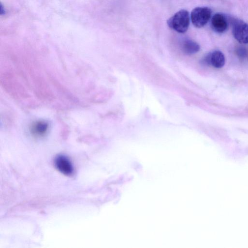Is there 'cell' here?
<instances>
[{
  "mask_svg": "<svg viewBox=\"0 0 248 248\" xmlns=\"http://www.w3.org/2000/svg\"><path fill=\"white\" fill-rule=\"evenodd\" d=\"M211 10L208 7H196L191 12V21L196 27H202L208 22L211 17Z\"/></svg>",
  "mask_w": 248,
  "mask_h": 248,
  "instance_id": "2",
  "label": "cell"
},
{
  "mask_svg": "<svg viewBox=\"0 0 248 248\" xmlns=\"http://www.w3.org/2000/svg\"><path fill=\"white\" fill-rule=\"evenodd\" d=\"M211 27L217 32H224L228 28V22L225 17L220 14H215L211 20Z\"/></svg>",
  "mask_w": 248,
  "mask_h": 248,
  "instance_id": "6",
  "label": "cell"
},
{
  "mask_svg": "<svg viewBox=\"0 0 248 248\" xmlns=\"http://www.w3.org/2000/svg\"><path fill=\"white\" fill-rule=\"evenodd\" d=\"M48 125L46 123L39 122L35 123L32 126L33 133L37 135H42L47 130Z\"/></svg>",
  "mask_w": 248,
  "mask_h": 248,
  "instance_id": "8",
  "label": "cell"
},
{
  "mask_svg": "<svg viewBox=\"0 0 248 248\" xmlns=\"http://www.w3.org/2000/svg\"><path fill=\"white\" fill-rule=\"evenodd\" d=\"M232 34L234 38L240 43H248V24L244 21L235 19L232 23Z\"/></svg>",
  "mask_w": 248,
  "mask_h": 248,
  "instance_id": "3",
  "label": "cell"
},
{
  "mask_svg": "<svg viewBox=\"0 0 248 248\" xmlns=\"http://www.w3.org/2000/svg\"><path fill=\"white\" fill-rule=\"evenodd\" d=\"M55 165L58 170L66 175L73 173V167L70 160L63 155H58L55 160Z\"/></svg>",
  "mask_w": 248,
  "mask_h": 248,
  "instance_id": "5",
  "label": "cell"
},
{
  "mask_svg": "<svg viewBox=\"0 0 248 248\" xmlns=\"http://www.w3.org/2000/svg\"><path fill=\"white\" fill-rule=\"evenodd\" d=\"M167 23L172 30L179 33L185 32L189 25L188 12L184 9L179 11L168 19Z\"/></svg>",
  "mask_w": 248,
  "mask_h": 248,
  "instance_id": "1",
  "label": "cell"
},
{
  "mask_svg": "<svg viewBox=\"0 0 248 248\" xmlns=\"http://www.w3.org/2000/svg\"><path fill=\"white\" fill-rule=\"evenodd\" d=\"M205 63L217 68H220L225 64V58L222 52L215 50L207 54L204 59Z\"/></svg>",
  "mask_w": 248,
  "mask_h": 248,
  "instance_id": "4",
  "label": "cell"
},
{
  "mask_svg": "<svg viewBox=\"0 0 248 248\" xmlns=\"http://www.w3.org/2000/svg\"><path fill=\"white\" fill-rule=\"evenodd\" d=\"M236 54L241 58H245L247 56V51L243 47L238 48L236 50Z\"/></svg>",
  "mask_w": 248,
  "mask_h": 248,
  "instance_id": "9",
  "label": "cell"
},
{
  "mask_svg": "<svg viewBox=\"0 0 248 248\" xmlns=\"http://www.w3.org/2000/svg\"><path fill=\"white\" fill-rule=\"evenodd\" d=\"M200 47L196 42L186 39L182 44V49L185 53L187 54H193L197 53L200 50Z\"/></svg>",
  "mask_w": 248,
  "mask_h": 248,
  "instance_id": "7",
  "label": "cell"
}]
</instances>
